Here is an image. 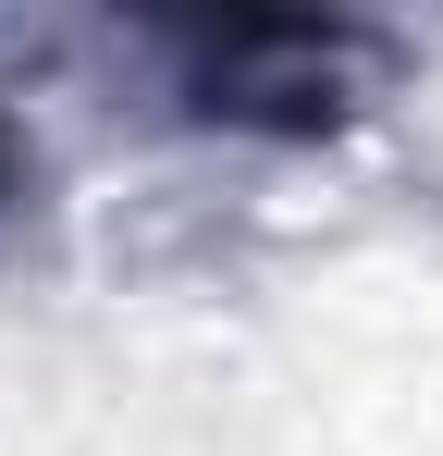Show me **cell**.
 <instances>
[{"instance_id": "cell-2", "label": "cell", "mask_w": 443, "mask_h": 456, "mask_svg": "<svg viewBox=\"0 0 443 456\" xmlns=\"http://www.w3.org/2000/svg\"><path fill=\"white\" fill-rule=\"evenodd\" d=\"M37 185V149H25V124H12V99H0V210Z\"/></svg>"}, {"instance_id": "cell-1", "label": "cell", "mask_w": 443, "mask_h": 456, "mask_svg": "<svg viewBox=\"0 0 443 456\" xmlns=\"http://www.w3.org/2000/svg\"><path fill=\"white\" fill-rule=\"evenodd\" d=\"M148 50L173 99L234 136H333L382 75V37L345 12H185V25H148Z\"/></svg>"}]
</instances>
